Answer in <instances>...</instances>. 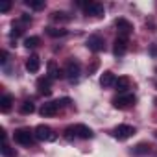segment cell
Masks as SVG:
<instances>
[{"label":"cell","instance_id":"6da1fadb","mask_svg":"<svg viewBox=\"0 0 157 157\" xmlns=\"http://www.w3.org/2000/svg\"><path fill=\"white\" fill-rule=\"evenodd\" d=\"M33 135H35L37 140H46V142H52V140L57 139V135L54 133V129H52L50 126H46V124H39V126L35 128Z\"/></svg>","mask_w":157,"mask_h":157},{"label":"cell","instance_id":"7a4b0ae2","mask_svg":"<svg viewBox=\"0 0 157 157\" xmlns=\"http://www.w3.org/2000/svg\"><path fill=\"white\" fill-rule=\"evenodd\" d=\"M13 137H15V140H17L19 144L30 146V144H33V137H35V135H33L28 128H19V129H15Z\"/></svg>","mask_w":157,"mask_h":157},{"label":"cell","instance_id":"3957f363","mask_svg":"<svg viewBox=\"0 0 157 157\" xmlns=\"http://www.w3.org/2000/svg\"><path fill=\"white\" fill-rule=\"evenodd\" d=\"M133 135H135V128L129 126V124H120V126H117L113 129V137L118 139V140H126V139H129Z\"/></svg>","mask_w":157,"mask_h":157},{"label":"cell","instance_id":"277c9868","mask_svg":"<svg viewBox=\"0 0 157 157\" xmlns=\"http://www.w3.org/2000/svg\"><path fill=\"white\" fill-rule=\"evenodd\" d=\"M131 104H135V96L133 94H118V96H115L113 98V105L117 107V109H126V107H129Z\"/></svg>","mask_w":157,"mask_h":157},{"label":"cell","instance_id":"5b68a950","mask_svg":"<svg viewBox=\"0 0 157 157\" xmlns=\"http://www.w3.org/2000/svg\"><path fill=\"white\" fill-rule=\"evenodd\" d=\"M83 10H85V13L87 15H93V17H102L104 15V6L100 4V2H87V4H83L82 6Z\"/></svg>","mask_w":157,"mask_h":157},{"label":"cell","instance_id":"8992f818","mask_svg":"<svg viewBox=\"0 0 157 157\" xmlns=\"http://www.w3.org/2000/svg\"><path fill=\"white\" fill-rule=\"evenodd\" d=\"M115 26L118 28V32H120V35H122V37H128V35L133 32V24H131L128 19H122V17L115 21Z\"/></svg>","mask_w":157,"mask_h":157},{"label":"cell","instance_id":"52a82bcc","mask_svg":"<svg viewBox=\"0 0 157 157\" xmlns=\"http://www.w3.org/2000/svg\"><path fill=\"white\" fill-rule=\"evenodd\" d=\"M115 46H113V54L118 57V56H124L126 54V50H128V37H122V35H118L117 39H115V43H113Z\"/></svg>","mask_w":157,"mask_h":157},{"label":"cell","instance_id":"ba28073f","mask_svg":"<svg viewBox=\"0 0 157 157\" xmlns=\"http://www.w3.org/2000/svg\"><path fill=\"white\" fill-rule=\"evenodd\" d=\"M80 70H82V67H80V63H78L76 59H68L67 61V67H65V74L68 76V78H78L80 76Z\"/></svg>","mask_w":157,"mask_h":157},{"label":"cell","instance_id":"9c48e42d","mask_svg":"<svg viewBox=\"0 0 157 157\" xmlns=\"http://www.w3.org/2000/svg\"><path fill=\"white\" fill-rule=\"evenodd\" d=\"M87 48L91 52H102L104 50V39L100 35H91L87 39Z\"/></svg>","mask_w":157,"mask_h":157},{"label":"cell","instance_id":"30bf717a","mask_svg":"<svg viewBox=\"0 0 157 157\" xmlns=\"http://www.w3.org/2000/svg\"><path fill=\"white\" fill-rule=\"evenodd\" d=\"M76 128V135L80 137V139H83V140H87V139H93V129L89 128V126H85V124H76L74 126Z\"/></svg>","mask_w":157,"mask_h":157},{"label":"cell","instance_id":"8fae6325","mask_svg":"<svg viewBox=\"0 0 157 157\" xmlns=\"http://www.w3.org/2000/svg\"><path fill=\"white\" fill-rule=\"evenodd\" d=\"M50 85H52V80H50V78H39V80H37V89H39V93L44 94V96H50V93H52Z\"/></svg>","mask_w":157,"mask_h":157},{"label":"cell","instance_id":"7c38bea8","mask_svg":"<svg viewBox=\"0 0 157 157\" xmlns=\"http://www.w3.org/2000/svg\"><path fill=\"white\" fill-rule=\"evenodd\" d=\"M57 111H59V105H57V102H48V104H44L43 107H41V115L43 117H56L57 115Z\"/></svg>","mask_w":157,"mask_h":157},{"label":"cell","instance_id":"4fadbf2b","mask_svg":"<svg viewBox=\"0 0 157 157\" xmlns=\"http://www.w3.org/2000/svg\"><path fill=\"white\" fill-rule=\"evenodd\" d=\"M39 68H41V59H39V56H30L28 57V61H26V70L28 72H39Z\"/></svg>","mask_w":157,"mask_h":157},{"label":"cell","instance_id":"5bb4252c","mask_svg":"<svg viewBox=\"0 0 157 157\" xmlns=\"http://www.w3.org/2000/svg\"><path fill=\"white\" fill-rule=\"evenodd\" d=\"M115 83H117V78H115V74H113V72H109V70H107V72H104V74H102V78H100V85H102L104 89L113 87Z\"/></svg>","mask_w":157,"mask_h":157},{"label":"cell","instance_id":"9a60e30c","mask_svg":"<svg viewBox=\"0 0 157 157\" xmlns=\"http://www.w3.org/2000/svg\"><path fill=\"white\" fill-rule=\"evenodd\" d=\"M150 148H151V146H150L148 142H139V144L131 150V153L137 155V157H140V155H148V153H150Z\"/></svg>","mask_w":157,"mask_h":157},{"label":"cell","instance_id":"2e32d148","mask_svg":"<svg viewBox=\"0 0 157 157\" xmlns=\"http://www.w3.org/2000/svg\"><path fill=\"white\" fill-rule=\"evenodd\" d=\"M11 104H13V96L11 94H4L0 98V111L2 113H8L11 109Z\"/></svg>","mask_w":157,"mask_h":157},{"label":"cell","instance_id":"e0dca14e","mask_svg":"<svg viewBox=\"0 0 157 157\" xmlns=\"http://www.w3.org/2000/svg\"><path fill=\"white\" fill-rule=\"evenodd\" d=\"M115 87H117V91H120L122 94L129 89V80H128V78L126 76H122V78H118V80H117V83H115Z\"/></svg>","mask_w":157,"mask_h":157},{"label":"cell","instance_id":"ac0fdd59","mask_svg":"<svg viewBox=\"0 0 157 157\" xmlns=\"http://www.w3.org/2000/svg\"><path fill=\"white\" fill-rule=\"evenodd\" d=\"M52 21H54V22H68L70 17H68L67 13H63V11H54V13H52Z\"/></svg>","mask_w":157,"mask_h":157},{"label":"cell","instance_id":"d6986e66","mask_svg":"<svg viewBox=\"0 0 157 157\" xmlns=\"http://www.w3.org/2000/svg\"><path fill=\"white\" fill-rule=\"evenodd\" d=\"M46 33L50 37L57 39V37H65L67 35V30H61V28H46Z\"/></svg>","mask_w":157,"mask_h":157},{"label":"cell","instance_id":"ffe728a7","mask_svg":"<svg viewBox=\"0 0 157 157\" xmlns=\"http://www.w3.org/2000/svg\"><path fill=\"white\" fill-rule=\"evenodd\" d=\"M48 74H50V78H59L61 76V70L56 65V61H48Z\"/></svg>","mask_w":157,"mask_h":157},{"label":"cell","instance_id":"44dd1931","mask_svg":"<svg viewBox=\"0 0 157 157\" xmlns=\"http://www.w3.org/2000/svg\"><path fill=\"white\" fill-rule=\"evenodd\" d=\"M33 111H35V105H33L32 102H28V100L22 102V105H21V113H22V115H32Z\"/></svg>","mask_w":157,"mask_h":157},{"label":"cell","instance_id":"7402d4cb","mask_svg":"<svg viewBox=\"0 0 157 157\" xmlns=\"http://www.w3.org/2000/svg\"><path fill=\"white\" fill-rule=\"evenodd\" d=\"M39 43H41V39H39V37H35V35H32V37H26V39H24V46H26V48H35Z\"/></svg>","mask_w":157,"mask_h":157},{"label":"cell","instance_id":"603a6c76","mask_svg":"<svg viewBox=\"0 0 157 157\" xmlns=\"http://www.w3.org/2000/svg\"><path fill=\"white\" fill-rule=\"evenodd\" d=\"M2 155L4 157H17V150L8 146V142H6V144H2Z\"/></svg>","mask_w":157,"mask_h":157},{"label":"cell","instance_id":"cb8c5ba5","mask_svg":"<svg viewBox=\"0 0 157 157\" xmlns=\"http://www.w3.org/2000/svg\"><path fill=\"white\" fill-rule=\"evenodd\" d=\"M26 6L32 8V10H43L44 2H43V0H26Z\"/></svg>","mask_w":157,"mask_h":157},{"label":"cell","instance_id":"d4e9b609","mask_svg":"<svg viewBox=\"0 0 157 157\" xmlns=\"http://www.w3.org/2000/svg\"><path fill=\"white\" fill-rule=\"evenodd\" d=\"M74 137H78V135H76V128H74V126L67 128V129H65V139H67V140H72Z\"/></svg>","mask_w":157,"mask_h":157},{"label":"cell","instance_id":"484cf974","mask_svg":"<svg viewBox=\"0 0 157 157\" xmlns=\"http://www.w3.org/2000/svg\"><path fill=\"white\" fill-rule=\"evenodd\" d=\"M11 10V2H2V4H0V11H2V13H8Z\"/></svg>","mask_w":157,"mask_h":157},{"label":"cell","instance_id":"4316f807","mask_svg":"<svg viewBox=\"0 0 157 157\" xmlns=\"http://www.w3.org/2000/svg\"><path fill=\"white\" fill-rule=\"evenodd\" d=\"M21 33H22V30H21V28H15V26H13V32H11V37H19Z\"/></svg>","mask_w":157,"mask_h":157},{"label":"cell","instance_id":"83f0119b","mask_svg":"<svg viewBox=\"0 0 157 157\" xmlns=\"http://www.w3.org/2000/svg\"><path fill=\"white\" fill-rule=\"evenodd\" d=\"M0 57H2L0 61H2V63H6V61H8V52H6V50H2V52H0Z\"/></svg>","mask_w":157,"mask_h":157},{"label":"cell","instance_id":"f1b7e54d","mask_svg":"<svg viewBox=\"0 0 157 157\" xmlns=\"http://www.w3.org/2000/svg\"><path fill=\"white\" fill-rule=\"evenodd\" d=\"M21 19H22V22H30L32 21V17H28V15H22Z\"/></svg>","mask_w":157,"mask_h":157},{"label":"cell","instance_id":"f546056e","mask_svg":"<svg viewBox=\"0 0 157 157\" xmlns=\"http://www.w3.org/2000/svg\"><path fill=\"white\" fill-rule=\"evenodd\" d=\"M155 135H157V131H155Z\"/></svg>","mask_w":157,"mask_h":157}]
</instances>
